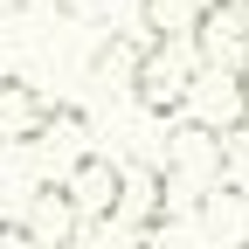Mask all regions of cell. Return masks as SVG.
I'll return each instance as SVG.
<instances>
[{
	"instance_id": "obj_5",
	"label": "cell",
	"mask_w": 249,
	"mask_h": 249,
	"mask_svg": "<svg viewBox=\"0 0 249 249\" xmlns=\"http://www.w3.org/2000/svg\"><path fill=\"white\" fill-rule=\"evenodd\" d=\"M49 124H55V104L35 83L0 76V145H35V139H49Z\"/></svg>"
},
{
	"instance_id": "obj_4",
	"label": "cell",
	"mask_w": 249,
	"mask_h": 249,
	"mask_svg": "<svg viewBox=\"0 0 249 249\" xmlns=\"http://www.w3.org/2000/svg\"><path fill=\"white\" fill-rule=\"evenodd\" d=\"M14 222L28 229V242H35V249H70V242L90 229L83 214H76V201H70V187H62V180H42L35 201H28V214H14Z\"/></svg>"
},
{
	"instance_id": "obj_1",
	"label": "cell",
	"mask_w": 249,
	"mask_h": 249,
	"mask_svg": "<svg viewBox=\"0 0 249 249\" xmlns=\"http://www.w3.org/2000/svg\"><path fill=\"white\" fill-rule=\"evenodd\" d=\"M201 49L194 42H139L132 49V90L152 118H187V97L201 83Z\"/></svg>"
},
{
	"instance_id": "obj_7",
	"label": "cell",
	"mask_w": 249,
	"mask_h": 249,
	"mask_svg": "<svg viewBox=\"0 0 249 249\" xmlns=\"http://www.w3.org/2000/svg\"><path fill=\"white\" fill-rule=\"evenodd\" d=\"M55 14L76 28H97V21H111V0H55Z\"/></svg>"
},
{
	"instance_id": "obj_6",
	"label": "cell",
	"mask_w": 249,
	"mask_h": 249,
	"mask_svg": "<svg viewBox=\"0 0 249 249\" xmlns=\"http://www.w3.org/2000/svg\"><path fill=\"white\" fill-rule=\"evenodd\" d=\"M222 7V0H139V14H145V42H194L208 14Z\"/></svg>"
},
{
	"instance_id": "obj_3",
	"label": "cell",
	"mask_w": 249,
	"mask_h": 249,
	"mask_svg": "<svg viewBox=\"0 0 249 249\" xmlns=\"http://www.w3.org/2000/svg\"><path fill=\"white\" fill-rule=\"evenodd\" d=\"M62 187H70V201L83 222H118L124 214V166L104 160V152H83V160L62 173Z\"/></svg>"
},
{
	"instance_id": "obj_8",
	"label": "cell",
	"mask_w": 249,
	"mask_h": 249,
	"mask_svg": "<svg viewBox=\"0 0 249 249\" xmlns=\"http://www.w3.org/2000/svg\"><path fill=\"white\" fill-rule=\"evenodd\" d=\"M0 7H28V0H0Z\"/></svg>"
},
{
	"instance_id": "obj_2",
	"label": "cell",
	"mask_w": 249,
	"mask_h": 249,
	"mask_svg": "<svg viewBox=\"0 0 249 249\" xmlns=\"http://www.w3.org/2000/svg\"><path fill=\"white\" fill-rule=\"evenodd\" d=\"M187 118L214 139L249 132V70H201L194 97H187Z\"/></svg>"
}]
</instances>
